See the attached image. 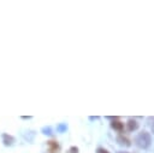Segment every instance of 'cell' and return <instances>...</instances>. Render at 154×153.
<instances>
[{"instance_id":"cell-1","label":"cell","mask_w":154,"mask_h":153,"mask_svg":"<svg viewBox=\"0 0 154 153\" xmlns=\"http://www.w3.org/2000/svg\"><path fill=\"white\" fill-rule=\"evenodd\" d=\"M135 142H136V145H137L140 148H147V147H149V145H150V142H152L150 134L147 133V131L140 133V134L136 136Z\"/></svg>"},{"instance_id":"cell-2","label":"cell","mask_w":154,"mask_h":153,"mask_svg":"<svg viewBox=\"0 0 154 153\" xmlns=\"http://www.w3.org/2000/svg\"><path fill=\"white\" fill-rule=\"evenodd\" d=\"M48 153H58L59 152V143L55 140H51L47 142Z\"/></svg>"},{"instance_id":"cell-3","label":"cell","mask_w":154,"mask_h":153,"mask_svg":"<svg viewBox=\"0 0 154 153\" xmlns=\"http://www.w3.org/2000/svg\"><path fill=\"white\" fill-rule=\"evenodd\" d=\"M111 126L114 129V130H117V131H123V129H124V124L120 122V120H118L117 118H114L113 119V122L111 123Z\"/></svg>"},{"instance_id":"cell-4","label":"cell","mask_w":154,"mask_h":153,"mask_svg":"<svg viewBox=\"0 0 154 153\" xmlns=\"http://www.w3.org/2000/svg\"><path fill=\"white\" fill-rule=\"evenodd\" d=\"M138 128V123L135 120V119H129L128 120V123H126V129L129 130V131H134V130H136Z\"/></svg>"},{"instance_id":"cell-5","label":"cell","mask_w":154,"mask_h":153,"mask_svg":"<svg viewBox=\"0 0 154 153\" xmlns=\"http://www.w3.org/2000/svg\"><path fill=\"white\" fill-rule=\"evenodd\" d=\"M2 139H4V145H5V146H11V145L14 142L13 136L7 135V134H4V135H2Z\"/></svg>"},{"instance_id":"cell-6","label":"cell","mask_w":154,"mask_h":153,"mask_svg":"<svg viewBox=\"0 0 154 153\" xmlns=\"http://www.w3.org/2000/svg\"><path fill=\"white\" fill-rule=\"evenodd\" d=\"M117 141L120 143V145H125V146H130V140L128 137H125L124 135H119L117 137Z\"/></svg>"},{"instance_id":"cell-7","label":"cell","mask_w":154,"mask_h":153,"mask_svg":"<svg viewBox=\"0 0 154 153\" xmlns=\"http://www.w3.org/2000/svg\"><path fill=\"white\" fill-rule=\"evenodd\" d=\"M65 153H78V148L75 147V146H72V147H70Z\"/></svg>"},{"instance_id":"cell-8","label":"cell","mask_w":154,"mask_h":153,"mask_svg":"<svg viewBox=\"0 0 154 153\" xmlns=\"http://www.w3.org/2000/svg\"><path fill=\"white\" fill-rule=\"evenodd\" d=\"M96 153H109V152L107 149H105V148H97Z\"/></svg>"},{"instance_id":"cell-9","label":"cell","mask_w":154,"mask_h":153,"mask_svg":"<svg viewBox=\"0 0 154 153\" xmlns=\"http://www.w3.org/2000/svg\"><path fill=\"white\" fill-rule=\"evenodd\" d=\"M118 153H128V152H118Z\"/></svg>"}]
</instances>
